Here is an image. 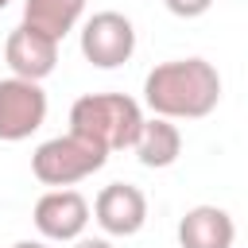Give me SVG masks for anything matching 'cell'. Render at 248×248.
Here are the masks:
<instances>
[{
  "mask_svg": "<svg viewBox=\"0 0 248 248\" xmlns=\"http://www.w3.org/2000/svg\"><path fill=\"white\" fill-rule=\"evenodd\" d=\"M46 120V93L39 81L27 78H4L0 81V140L19 143L31 132H39Z\"/></svg>",
  "mask_w": 248,
  "mask_h": 248,
  "instance_id": "cell-4",
  "label": "cell"
},
{
  "mask_svg": "<svg viewBox=\"0 0 248 248\" xmlns=\"http://www.w3.org/2000/svg\"><path fill=\"white\" fill-rule=\"evenodd\" d=\"M140 128H143V108L124 93H85L70 108V132L97 143L101 151L136 147Z\"/></svg>",
  "mask_w": 248,
  "mask_h": 248,
  "instance_id": "cell-2",
  "label": "cell"
},
{
  "mask_svg": "<svg viewBox=\"0 0 248 248\" xmlns=\"http://www.w3.org/2000/svg\"><path fill=\"white\" fill-rule=\"evenodd\" d=\"M74 248H112L108 240H101V236H78L74 240Z\"/></svg>",
  "mask_w": 248,
  "mask_h": 248,
  "instance_id": "cell-13",
  "label": "cell"
},
{
  "mask_svg": "<svg viewBox=\"0 0 248 248\" xmlns=\"http://www.w3.org/2000/svg\"><path fill=\"white\" fill-rule=\"evenodd\" d=\"M136 155H140L143 167H155V170H159V167H170V163L182 155V132H178L170 120L151 116V120H143V128H140Z\"/></svg>",
  "mask_w": 248,
  "mask_h": 248,
  "instance_id": "cell-10",
  "label": "cell"
},
{
  "mask_svg": "<svg viewBox=\"0 0 248 248\" xmlns=\"http://www.w3.org/2000/svg\"><path fill=\"white\" fill-rule=\"evenodd\" d=\"M221 101V74L205 58H174L143 78V105L163 120L209 116Z\"/></svg>",
  "mask_w": 248,
  "mask_h": 248,
  "instance_id": "cell-1",
  "label": "cell"
},
{
  "mask_svg": "<svg viewBox=\"0 0 248 248\" xmlns=\"http://www.w3.org/2000/svg\"><path fill=\"white\" fill-rule=\"evenodd\" d=\"M89 225V202L78 190H50L35 202V229L46 240H78Z\"/></svg>",
  "mask_w": 248,
  "mask_h": 248,
  "instance_id": "cell-7",
  "label": "cell"
},
{
  "mask_svg": "<svg viewBox=\"0 0 248 248\" xmlns=\"http://www.w3.org/2000/svg\"><path fill=\"white\" fill-rule=\"evenodd\" d=\"M236 225L217 205H194L178 221V244L182 248H232Z\"/></svg>",
  "mask_w": 248,
  "mask_h": 248,
  "instance_id": "cell-9",
  "label": "cell"
},
{
  "mask_svg": "<svg viewBox=\"0 0 248 248\" xmlns=\"http://www.w3.org/2000/svg\"><path fill=\"white\" fill-rule=\"evenodd\" d=\"M174 16H182V19H194V16H202V12H209V4L213 0H163Z\"/></svg>",
  "mask_w": 248,
  "mask_h": 248,
  "instance_id": "cell-12",
  "label": "cell"
},
{
  "mask_svg": "<svg viewBox=\"0 0 248 248\" xmlns=\"http://www.w3.org/2000/svg\"><path fill=\"white\" fill-rule=\"evenodd\" d=\"M4 58H8V66H12V78L43 81V78L54 70V62H58V43H54L50 35L19 23V27L8 35V43H4Z\"/></svg>",
  "mask_w": 248,
  "mask_h": 248,
  "instance_id": "cell-8",
  "label": "cell"
},
{
  "mask_svg": "<svg viewBox=\"0 0 248 248\" xmlns=\"http://www.w3.org/2000/svg\"><path fill=\"white\" fill-rule=\"evenodd\" d=\"M136 50V27L128 16L120 12H97L85 19L81 27V54L85 62L101 66V70H112V66H124Z\"/></svg>",
  "mask_w": 248,
  "mask_h": 248,
  "instance_id": "cell-5",
  "label": "cell"
},
{
  "mask_svg": "<svg viewBox=\"0 0 248 248\" xmlns=\"http://www.w3.org/2000/svg\"><path fill=\"white\" fill-rule=\"evenodd\" d=\"M97 225L112 236H136L147 221V198L132 182H108L93 202Z\"/></svg>",
  "mask_w": 248,
  "mask_h": 248,
  "instance_id": "cell-6",
  "label": "cell"
},
{
  "mask_svg": "<svg viewBox=\"0 0 248 248\" xmlns=\"http://www.w3.org/2000/svg\"><path fill=\"white\" fill-rule=\"evenodd\" d=\"M12 248H46L43 240H19V244H12Z\"/></svg>",
  "mask_w": 248,
  "mask_h": 248,
  "instance_id": "cell-14",
  "label": "cell"
},
{
  "mask_svg": "<svg viewBox=\"0 0 248 248\" xmlns=\"http://www.w3.org/2000/svg\"><path fill=\"white\" fill-rule=\"evenodd\" d=\"M81 12H85V0H23V23L50 35L54 43L66 31H74Z\"/></svg>",
  "mask_w": 248,
  "mask_h": 248,
  "instance_id": "cell-11",
  "label": "cell"
},
{
  "mask_svg": "<svg viewBox=\"0 0 248 248\" xmlns=\"http://www.w3.org/2000/svg\"><path fill=\"white\" fill-rule=\"evenodd\" d=\"M105 159H108V151H101L97 143H89V140L70 132V136H54V140L39 143L35 155H31V170H35L39 182L66 190V186L89 178L93 170H101Z\"/></svg>",
  "mask_w": 248,
  "mask_h": 248,
  "instance_id": "cell-3",
  "label": "cell"
},
{
  "mask_svg": "<svg viewBox=\"0 0 248 248\" xmlns=\"http://www.w3.org/2000/svg\"><path fill=\"white\" fill-rule=\"evenodd\" d=\"M4 8H8V0H0V12H4Z\"/></svg>",
  "mask_w": 248,
  "mask_h": 248,
  "instance_id": "cell-15",
  "label": "cell"
}]
</instances>
